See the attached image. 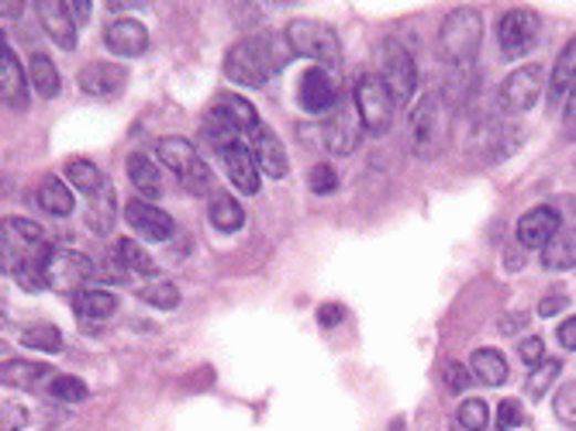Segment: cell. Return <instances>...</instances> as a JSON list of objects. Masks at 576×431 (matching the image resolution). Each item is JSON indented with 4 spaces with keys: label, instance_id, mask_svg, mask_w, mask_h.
Masks as SVG:
<instances>
[{
    "label": "cell",
    "instance_id": "1",
    "mask_svg": "<svg viewBox=\"0 0 576 431\" xmlns=\"http://www.w3.org/2000/svg\"><path fill=\"white\" fill-rule=\"evenodd\" d=\"M297 60V52L280 32H263V35H249L235 42L224 55V76L239 83V86H263L273 73L283 66H291Z\"/></svg>",
    "mask_w": 576,
    "mask_h": 431
},
{
    "label": "cell",
    "instance_id": "2",
    "mask_svg": "<svg viewBox=\"0 0 576 431\" xmlns=\"http://www.w3.org/2000/svg\"><path fill=\"white\" fill-rule=\"evenodd\" d=\"M480 39H483V18L473 8H455L446 14L442 28H439V55L442 63L452 66H473L476 52H480Z\"/></svg>",
    "mask_w": 576,
    "mask_h": 431
},
{
    "label": "cell",
    "instance_id": "3",
    "mask_svg": "<svg viewBox=\"0 0 576 431\" xmlns=\"http://www.w3.org/2000/svg\"><path fill=\"white\" fill-rule=\"evenodd\" d=\"M156 156L163 166H169L172 172H177V180L187 193H208L214 177H211V166L205 162V156H200L187 138L180 135H166L156 141Z\"/></svg>",
    "mask_w": 576,
    "mask_h": 431
},
{
    "label": "cell",
    "instance_id": "4",
    "mask_svg": "<svg viewBox=\"0 0 576 431\" xmlns=\"http://www.w3.org/2000/svg\"><path fill=\"white\" fill-rule=\"evenodd\" d=\"M286 42L304 60L318 63V66H338L342 63V39L332 24L325 21H311V18H294L286 24Z\"/></svg>",
    "mask_w": 576,
    "mask_h": 431
},
{
    "label": "cell",
    "instance_id": "5",
    "mask_svg": "<svg viewBox=\"0 0 576 431\" xmlns=\"http://www.w3.org/2000/svg\"><path fill=\"white\" fill-rule=\"evenodd\" d=\"M377 76L384 80V86L390 91L397 107H408L418 94V66H415V55L400 45V42H384L377 52Z\"/></svg>",
    "mask_w": 576,
    "mask_h": 431
},
{
    "label": "cell",
    "instance_id": "6",
    "mask_svg": "<svg viewBox=\"0 0 576 431\" xmlns=\"http://www.w3.org/2000/svg\"><path fill=\"white\" fill-rule=\"evenodd\" d=\"M94 276H97V266L91 263V255H83L76 249H49V255H45L49 291L76 297V294H83V286Z\"/></svg>",
    "mask_w": 576,
    "mask_h": 431
},
{
    "label": "cell",
    "instance_id": "7",
    "mask_svg": "<svg viewBox=\"0 0 576 431\" xmlns=\"http://www.w3.org/2000/svg\"><path fill=\"white\" fill-rule=\"evenodd\" d=\"M353 104L359 111V122L369 135H387L390 125H394V114H397V104L390 97V91L384 86V80L377 73H363L356 80V94H353Z\"/></svg>",
    "mask_w": 576,
    "mask_h": 431
},
{
    "label": "cell",
    "instance_id": "8",
    "mask_svg": "<svg viewBox=\"0 0 576 431\" xmlns=\"http://www.w3.org/2000/svg\"><path fill=\"white\" fill-rule=\"evenodd\" d=\"M411 149L415 156H436L446 141V101L439 94H425L421 104L411 111Z\"/></svg>",
    "mask_w": 576,
    "mask_h": 431
},
{
    "label": "cell",
    "instance_id": "9",
    "mask_svg": "<svg viewBox=\"0 0 576 431\" xmlns=\"http://www.w3.org/2000/svg\"><path fill=\"white\" fill-rule=\"evenodd\" d=\"M538 35H542V21L528 8H511L498 21V45H501V55L511 63L525 60V55L538 45Z\"/></svg>",
    "mask_w": 576,
    "mask_h": 431
},
{
    "label": "cell",
    "instance_id": "10",
    "mask_svg": "<svg viewBox=\"0 0 576 431\" xmlns=\"http://www.w3.org/2000/svg\"><path fill=\"white\" fill-rule=\"evenodd\" d=\"M359 135H363V122H359L356 104L349 101H342L322 125V141L332 156H353L359 146Z\"/></svg>",
    "mask_w": 576,
    "mask_h": 431
},
{
    "label": "cell",
    "instance_id": "11",
    "mask_svg": "<svg viewBox=\"0 0 576 431\" xmlns=\"http://www.w3.org/2000/svg\"><path fill=\"white\" fill-rule=\"evenodd\" d=\"M542 91H545V70L538 63L522 66V70H514L504 80V86H501V107L507 114H525V111H532L538 104Z\"/></svg>",
    "mask_w": 576,
    "mask_h": 431
},
{
    "label": "cell",
    "instance_id": "12",
    "mask_svg": "<svg viewBox=\"0 0 576 431\" xmlns=\"http://www.w3.org/2000/svg\"><path fill=\"white\" fill-rule=\"evenodd\" d=\"M297 101L311 114H332L342 104V94H338V83H335L332 70H325V66L304 70L301 80H297Z\"/></svg>",
    "mask_w": 576,
    "mask_h": 431
},
{
    "label": "cell",
    "instance_id": "13",
    "mask_svg": "<svg viewBox=\"0 0 576 431\" xmlns=\"http://www.w3.org/2000/svg\"><path fill=\"white\" fill-rule=\"evenodd\" d=\"M559 232H563V218H559V211L549 208V204L532 208L528 214H522V218H517V224H514L517 245L532 249V252H542Z\"/></svg>",
    "mask_w": 576,
    "mask_h": 431
},
{
    "label": "cell",
    "instance_id": "14",
    "mask_svg": "<svg viewBox=\"0 0 576 431\" xmlns=\"http://www.w3.org/2000/svg\"><path fill=\"white\" fill-rule=\"evenodd\" d=\"M76 83L86 97L94 101H114L118 94H125L128 86V70L122 63H86L76 73Z\"/></svg>",
    "mask_w": 576,
    "mask_h": 431
},
{
    "label": "cell",
    "instance_id": "15",
    "mask_svg": "<svg viewBox=\"0 0 576 431\" xmlns=\"http://www.w3.org/2000/svg\"><path fill=\"white\" fill-rule=\"evenodd\" d=\"M249 149L263 169V177L270 180H286V172H291V159H286V149L283 141L276 138V132L270 125H259L252 135H249Z\"/></svg>",
    "mask_w": 576,
    "mask_h": 431
},
{
    "label": "cell",
    "instance_id": "16",
    "mask_svg": "<svg viewBox=\"0 0 576 431\" xmlns=\"http://www.w3.org/2000/svg\"><path fill=\"white\" fill-rule=\"evenodd\" d=\"M125 221L135 228L138 235H146L149 242H166L172 232H177L172 218L163 208H156L153 200H142V197H135L125 204Z\"/></svg>",
    "mask_w": 576,
    "mask_h": 431
},
{
    "label": "cell",
    "instance_id": "17",
    "mask_svg": "<svg viewBox=\"0 0 576 431\" xmlns=\"http://www.w3.org/2000/svg\"><path fill=\"white\" fill-rule=\"evenodd\" d=\"M104 45L118 55V60H138V55L149 52V32H146V24L122 18L104 28Z\"/></svg>",
    "mask_w": 576,
    "mask_h": 431
},
{
    "label": "cell",
    "instance_id": "18",
    "mask_svg": "<svg viewBox=\"0 0 576 431\" xmlns=\"http://www.w3.org/2000/svg\"><path fill=\"white\" fill-rule=\"evenodd\" d=\"M221 162H224V172H228V180H232V187L239 190V193H249V197H255L259 190H263V180H259V162H255V156H252V149H249V141H239V146H232V149H224L221 153Z\"/></svg>",
    "mask_w": 576,
    "mask_h": 431
},
{
    "label": "cell",
    "instance_id": "19",
    "mask_svg": "<svg viewBox=\"0 0 576 431\" xmlns=\"http://www.w3.org/2000/svg\"><path fill=\"white\" fill-rule=\"evenodd\" d=\"M0 97L11 111H28V73L21 70L14 49L0 45Z\"/></svg>",
    "mask_w": 576,
    "mask_h": 431
},
{
    "label": "cell",
    "instance_id": "20",
    "mask_svg": "<svg viewBox=\"0 0 576 431\" xmlns=\"http://www.w3.org/2000/svg\"><path fill=\"white\" fill-rule=\"evenodd\" d=\"M39 21L49 32V39L60 45L63 52L76 49V21L70 14V4H60V0H42V4H39Z\"/></svg>",
    "mask_w": 576,
    "mask_h": 431
},
{
    "label": "cell",
    "instance_id": "21",
    "mask_svg": "<svg viewBox=\"0 0 576 431\" xmlns=\"http://www.w3.org/2000/svg\"><path fill=\"white\" fill-rule=\"evenodd\" d=\"M0 380L11 390H49V383L55 380V372L45 362H32V359H11L0 369Z\"/></svg>",
    "mask_w": 576,
    "mask_h": 431
},
{
    "label": "cell",
    "instance_id": "22",
    "mask_svg": "<svg viewBox=\"0 0 576 431\" xmlns=\"http://www.w3.org/2000/svg\"><path fill=\"white\" fill-rule=\"evenodd\" d=\"M128 180H132V187L142 193V200H156V197H163V172H159V166L146 156V153H132L128 156Z\"/></svg>",
    "mask_w": 576,
    "mask_h": 431
},
{
    "label": "cell",
    "instance_id": "23",
    "mask_svg": "<svg viewBox=\"0 0 576 431\" xmlns=\"http://www.w3.org/2000/svg\"><path fill=\"white\" fill-rule=\"evenodd\" d=\"M114 221H118V197H114V187H107L104 193L86 200L83 224L91 228L94 235H111Z\"/></svg>",
    "mask_w": 576,
    "mask_h": 431
},
{
    "label": "cell",
    "instance_id": "24",
    "mask_svg": "<svg viewBox=\"0 0 576 431\" xmlns=\"http://www.w3.org/2000/svg\"><path fill=\"white\" fill-rule=\"evenodd\" d=\"M573 86H576V39L566 42V49L559 52V60L553 66V76H549V97H553L556 107L566 104Z\"/></svg>",
    "mask_w": 576,
    "mask_h": 431
},
{
    "label": "cell",
    "instance_id": "25",
    "mask_svg": "<svg viewBox=\"0 0 576 431\" xmlns=\"http://www.w3.org/2000/svg\"><path fill=\"white\" fill-rule=\"evenodd\" d=\"M28 83L35 86V94L42 101L60 97V86H63L60 70H55V63L49 60V55H42V52H35L32 60H28Z\"/></svg>",
    "mask_w": 576,
    "mask_h": 431
},
{
    "label": "cell",
    "instance_id": "26",
    "mask_svg": "<svg viewBox=\"0 0 576 431\" xmlns=\"http://www.w3.org/2000/svg\"><path fill=\"white\" fill-rule=\"evenodd\" d=\"M470 372L483 387H501L507 383V359L498 349H476L470 356Z\"/></svg>",
    "mask_w": 576,
    "mask_h": 431
},
{
    "label": "cell",
    "instance_id": "27",
    "mask_svg": "<svg viewBox=\"0 0 576 431\" xmlns=\"http://www.w3.org/2000/svg\"><path fill=\"white\" fill-rule=\"evenodd\" d=\"M66 180H70L86 200L97 197V193H104V190L111 187V180L101 172V166L91 162V159H73V162L66 166Z\"/></svg>",
    "mask_w": 576,
    "mask_h": 431
},
{
    "label": "cell",
    "instance_id": "28",
    "mask_svg": "<svg viewBox=\"0 0 576 431\" xmlns=\"http://www.w3.org/2000/svg\"><path fill=\"white\" fill-rule=\"evenodd\" d=\"M73 311L76 318L86 325V322H104L111 318L114 311H118V297H114L111 291H83L73 297Z\"/></svg>",
    "mask_w": 576,
    "mask_h": 431
},
{
    "label": "cell",
    "instance_id": "29",
    "mask_svg": "<svg viewBox=\"0 0 576 431\" xmlns=\"http://www.w3.org/2000/svg\"><path fill=\"white\" fill-rule=\"evenodd\" d=\"M214 107L224 114V118L228 122H232L245 138L259 128V125H263V122H259V114H255V107L245 101V97H239V94H221L218 101H214Z\"/></svg>",
    "mask_w": 576,
    "mask_h": 431
},
{
    "label": "cell",
    "instance_id": "30",
    "mask_svg": "<svg viewBox=\"0 0 576 431\" xmlns=\"http://www.w3.org/2000/svg\"><path fill=\"white\" fill-rule=\"evenodd\" d=\"M208 218H211V224L218 228V232H224V235L239 232V228L245 224V211H242V204H239L235 197H228V193H214V197H211Z\"/></svg>",
    "mask_w": 576,
    "mask_h": 431
},
{
    "label": "cell",
    "instance_id": "31",
    "mask_svg": "<svg viewBox=\"0 0 576 431\" xmlns=\"http://www.w3.org/2000/svg\"><path fill=\"white\" fill-rule=\"evenodd\" d=\"M39 208L52 218H70L73 214V190L60 177H45L39 187Z\"/></svg>",
    "mask_w": 576,
    "mask_h": 431
},
{
    "label": "cell",
    "instance_id": "32",
    "mask_svg": "<svg viewBox=\"0 0 576 431\" xmlns=\"http://www.w3.org/2000/svg\"><path fill=\"white\" fill-rule=\"evenodd\" d=\"M542 263H545V270H573L576 266V232H559L542 249Z\"/></svg>",
    "mask_w": 576,
    "mask_h": 431
},
{
    "label": "cell",
    "instance_id": "33",
    "mask_svg": "<svg viewBox=\"0 0 576 431\" xmlns=\"http://www.w3.org/2000/svg\"><path fill=\"white\" fill-rule=\"evenodd\" d=\"M21 345L24 349H35V353H63V332L55 328V325H28L21 332Z\"/></svg>",
    "mask_w": 576,
    "mask_h": 431
},
{
    "label": "cell",
    "instance_id": "34",
    "mask_svg": "<svg viewBox=\"0 0 576 431\" xmlns=\"http://www.w3.org/2000/svg\"><path fill=\"white\" fill-rule=\"evenodd\" d=\"M455 424H459V431H486L491 428V408H486V400H480V397L463 400L455 411Z\"/></svg>",
    "mask_w": 576,
    "mask_h": 431
},
{
    "label": "cell",
    "instance_id": "35",
    "mask_svg": "<svg viewBox=\"0 0 576 431\" xmlns=\"http://www.w3.org/2000/svg\"><path fill=\"white\" fill-rule=\"evenodd\" d=\"M470 94H473V66H452L449 76H446V94H442V101H446L449 107H459Z\"/></svg>",
    "mask_w": 576,
    "mask_h": 431
},
{
    "label": "cell",
    "instance_id": "36",
    "mask_svg": "<svg viewBox=\"0 0 576 431\" xmlns=\"http://www.w3.org/2000/svg\"><path fill=\"white\" fill-rule=\"evenodd\" d=\"M122 255H125V263H128V270L132 273H138V276H146V280H153V276H159V263L156 259L142 249L138 242H132V239H122Z\"/></svg>",
    "mask_w": 576,
    "mask_h": 431
},
{
    "label": "cell",
    "instance_id": "37",
    "mask_svg": "<svg viewBox=\"0 0 576 431\" xmlns=\"http://www.w3.org/2000/svg\"><path fill=\"white\" fill-rule=\"evenodd\" d=\"M55 404H80V400H86V383L83 380H76V377H63V372H55V380L49 383V390H45Z\"/></svg>",
    "mask_w": 576,
    "mask_h": 431
},
{
    "label": "cell",
    "instance_id": "38",
    "mask_svg": "<svg viewBox=\"0 0 576 431\" xmlns=\"http://www.w3.org/2000/svg\"><path fill=\"white\" fill-rule=\"evenodd\" d=\"M135 297L142 304H153L159 311H172L180 307V291L172 283H153V286H142V291H135Z\"/></svg>",
    "mask_w": 576,
    "mask_h": 431
},
{
    "label": "cell",
    "instance_id": "39",
    "mask_svg": "<svg viewBox=\"0 0 576 431\" xmlns=\"http://www.w3.org/2000/svg\"><path fill=\"white\" fill-rule=\"evenodd\" d=\"M559 372H563L559 359H545L542 366H535L532 377H528V393L532 397H545V390H549L559 380Z\"/></svg>",
    "mask_w": 576,
    "mask_h": 431
},
{
    "label": "cell",
    "instance_id": "40",
    "mask_svg": "<svg viewBox=\"0 0 576 431\" xmlns=\"http://www.w3.org/2000/svg\"><path fill=\"white\" fill-rule=\"evenodd\" d=\"M97 276H101L104 283H128L132 270H128V263H125L122 249H114V252H107V255L101 259V266H97Z\"/></svg>",
    "mask_w": 576,
    "mask_h": 431
},
{
    "label": "cell",
    "instance_id": "41",
    "mask_svg": "<svg viewBox=\"0 0 576 431\" xmlns=\"http://www.w3.org/2000/svg\"><path fill=\"white\" fill-rule=\"evenodd\" d=\"M307 183H311V193L318 197H332L338 190V172L328 166V162H318L311 172H307Z\"/></svg>",
    "mask_w": 576,
    "mask_h": 431
},
{
    "label": "cell",
    "instance_id": "42",
    "mask_svg": "<svg viewBox=\"0 0 576 431\" xmlns=\"http://www.w3.org/2000/svg\"><path fill=\"white\" fill-rule=\"evenodd\" d=\"M525 424V408H522V400H501L498 404V431H514V428H522Z\"/></svg>",
    "mask_w": 576,
    "mask_h": 431
},
{
    "label": "cell",
    "instance_id": "43",
    "mask_svg": "<svg viewBox=\"0 0 576 431\" xmlns=\"http://www.w3.org/2000/svg\"><path fill=\"white\" fill-rule=\"evenodd\" d=\"M4 228H11V232H14L24 245H35V249L45 245V232H42V228H39L35 221H28V218H8Z\"/></svg>",
    "mask_w": 576,
    "mask_h": 431
},
{
    "label": "cell",
    "instance_id": "44",
    "mask_svg": "<svg viewBox=\"0 0 576 431\" xmlns=\"http://www.w3.org/2000/svg\"><path fill=\"white\" fill-rule=\"evenodd\" d=\"M553 411H556V418H559L563 424L576 428V383L559 387V393H556V400H553Z\"/></svg>",
    "mask_w": 576,
    "mask_h": 431
},
{
    "label": "cell",
    "instance_id": "45",
    "mask_svg": "<svg viewBox=\"0 0 576 431\" xmlns=\"http://www.w3.org/2000/svg\"><path fill=\"white\" fill-rule=\"evenodd\" d=\"M517 356H522V362L525 366H542L545 362V345H542V338L538 335H532V338H522V345H517Z\"/></svg>",
    "mask_w": 576,
    "mask_h": 431
},
{
    "label": "cell",
    "instance_id": "46",
    "mask_svg": "<svg viewBox=\"0 0 576 431\" xmlns=\"http://www.w3.org/2000/svg\"><path fill=\"white\" fill-rule=\"evenodd\" d=\"M473 380V372H467V366H459V362H449L446 366V387L455 390V393H463Z\"/></svg>",
    "mask_w": 576,
    "mask_h": 431
},
{
    "label": "cell",
    "instance_id": "47",
    "mask_svg": "<svg viewBox=\"0 0 576 431\" xmlns=\"http://www.w3.org/2000/svg\"><path fill=\"white\" fill-rule=\"evenodd\" d=\"M28 424V411L18 404H4V431H21Z\"/></svg>",
    "mask_w": 576,
    "mask_h": 431
},
{
    "label": "cell",
    "instance_id": "48",
    "mask_svg": "<svg viewBox=\"0 0 576 431\" xmlns=\"http://www.w3.org/2000/svg\"><path fill=\"white\" fill-rule=\"evenodd\" d=\"M556 338H559V345L563 349H569V353H576V314L573 318H566L559 328H556Z\"/></svg>",
    "mask_w": 576,
    "mask_h": 431
},
{
    "label": "cell",
    "instance_id": "49",
    "mask_svg": "<svg viewBox=\"0 0 576 431\" xmlns=\"http://www.w3.org/2000/svg\"><path fill=\"white\" fill-rule=\"evenodd\" d=\"M342 314H345V311H342L338 304H322V307H318V322H322V328L338 325V322H342Z\"/></svg>",
    "mask_w": 576,
    "mask_h": 431
},
{
    "label": "cell",
    "instance_id": "50",
    "mask_svg": "<svg viewBox=\"0 0 576 431\" xmlns=\"http://www.w3.org/2000/svg\"><path fill=\"white\" fill-rule=\"evenodd\" d=\"M566 304H569V301H566L563 294H553V297H545V301L538 304V314H542V318H553V314L563 311Z\"/></svg>",
    "mask_w": 576,
    "mask_h": 431
},
{
    "label": "cell",
    "instance_id": "51",
    "mask_svg": "<svg viewBox=\"0 0 576 431\" xmlns=\"http://www.w3.org/2000/svg\"><path fill=\"white\" fill-rule=\"evenodd\" d=\"M70 14H73V21H76V28H80V24L91 21V4H86V0H73V4H70Z\"/></svg>",
    "mask_w": 576,
    "mask_h": 431
},
{
    "label": "cell",
    "instance_id": "52",
    "mask_svg": "<svg viewBox=\"0 0 576 431\" xmlns=\"http://www.w3.org/2000/svg\"><path fill=\"white\" fill-rule=\"evenodd\" d=\"M525 325H528V318H525V314H511L507 322H501V332H504V335H511V332L525 328Z\"/></svg>",
    "mask_w": 576,
    "mask_h": 431
},
{
    "label": "cell",
    "instance_id": "53",
    "mask_svg": "<svg viewBox=\"0 0 576 431\" xmlns=\"http://www.w3.org/2000/svg\"><path fill=\"white\" fill-rule=\"evenodd\" d=\"M566 122H569V125H576V86H573L569 97H566Z\"/></svg>",
    "mask_w": 576,
    "mask_h": 431
},
{
    "label": "cell",
    "instance_id": "54",
    "mask_svg": "<svg viewBox=\"0 0 576 431\" xmlns=\"http://www.w3.org/2000/svg\"><path fill=\"white\" fill-rule=\"evenodd\" d=\"M573 232H576V228H573Z\"/></svg>",
    "mask_w": 576,
    "mask_h": 431
}]
</instances>
